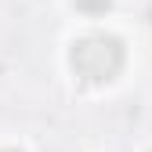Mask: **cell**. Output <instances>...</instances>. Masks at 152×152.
<instances>
[{"label":"cell","instance_id":"7a4b0ae2","mask_svg":"<svg viewBox=\"0 0 152 152\" xmlns=\"http://www.w3.org/2000/svg\"><path fill=\"white\" fill-rule=\"evenodd\" d=\"M112 7V0H76V11H83V15H105Z\"/></svg>","mask_w":152,"mask_h":152},{"label":"cell","instance_id":"3957f363","mask_svg":"<svg viewBox=\"0 0 152 152\" xmlns=\"http://www.w3.org/2000/svg\"><path fill=\"white\" fill-rule=\"evenodd\" d=\"M4 152H22V148H4Z\"/></svg>","mask_w":152,"mask_h":152},{"label":"cell","instance_id":"6da1fadb","mask_svg":"<svg viewBox=\"0 0 152 152\" xmlns=\"http://www.w3.org/2000/svg\"><path fill=\"white\" fill-rule=\"evenodd\" d=\"M123 40L120 36H109V33H94V36H83L76 40L72 51H69V62H72V72L87 83H109L116 80L120 69H123Z\"/></svg>","mask_w":152,"mask_h":152}]
</instances>
